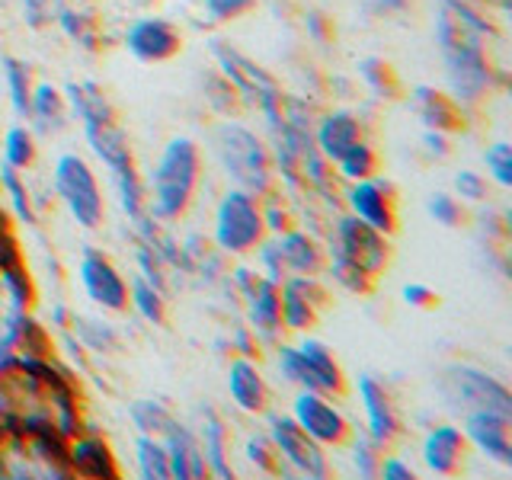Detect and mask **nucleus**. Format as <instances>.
<instances>
[{"label": "nucleus", "mask_w": 512, "mask_h": 480, "mask_svg": "<svg viewBox=\"0 0 512 480\" xmlns=\"http://www.w3.org/2000/svg\"><path fill=\"white\" fill-rule=\"evenodd\" d=\"M356 68H359L365 90L375 93L378 100H397L400 96V77L391 68V61H384L378 55H365V58H359Z\"/></svg>", "instance_id": "nucleus-37"}, {"label": "nucleus", "mask_w": 512, "mask_h": 480, "mask_svg": "<svg viewBox=\"0 0 512 480\" xmlns=\"http://www.w3.org/2000/svg\"><path fill=\"white\" fill-rule=\"evenodd\" d=\"M423 151H426L432 160H445L448 154H452V135L432 132V128H426V132H423Z\"/></svg>", "instance_id": "nucleus-49"}, {"label": "nucleus", "mask_w": 512, "mask_h": 480, "mask_svg": "<svg viewBox=\"0 0 512 480\" xmlns=\"http://www.w3.org/2000/svg\"><path fill=\"white\" fill-rule=\"evenodd\" d=\"M0 157H4L0 164L26 173L39 157V135L26 122H13L4 132V138H0Z\"/></svg>", "instance_id": "nucleus-33"}, {"label": "nucleus", "mask_w": 512, "mask_h": 480, "mask_svg": "<svg viewBox=\"0 0 512 480\" xmlns=\"http://www.w3.org/2000/svg\"><path fill=\"white\" fill-rule=\"evenodd\" d=\"M400 298H404V304H410V308H420V311H429L439 304V295L432 292L426 282H407L400 288Z\"/></svg>", "instance_id": "nucleus-47"}, {"label": "nucleus", "mask_w": 512, "mask_h": 480, "mask_svg": "<svg viewBox=\"0 0 512 480\" xmlns=\"http://www.w3.org/2000/svg\"><path fill=\"white\" fill-rule=\"evenodd\" d=\"M298 356H301V388L298 391H320L330 397H343L346 394V372L340 359L333 356V349L324 340H314V336L301 333Z\"/></svg>", "instance_id": "nucleus-18"}, {"label": "nucleus", "mask_w": 512, "mask_h": 480, "mask_svg": "<svg viewBox=\"0 0 512 480\" xmlns=\"http://www.w3.org/2000/svg\"><path fill=\"white\" fill-rule=\"evenodd\" d=\"M356 397L362 407V420L365 429L381 448H391L400 436H404V420H400L397 400L391 394V388L384 381H378L375 375H359L356 381Z\"/></svg>", "instance_id": "nucleus-17"}, {"label": "nucleus", "mask_w": 512, "mask_h": 480, "mask_svg": "<svg viewBox=\"0 0 512 480\" xmlns=\"http://www.w3.org/2000/svg\"><path fill=\"white\" fill-rule=\"evenodd\" d=\"M0 74H4V87H7V100L16 119H26L29 112V96L32 87H36V77H32L29 61L16 58V55H4L0 58Z\"/></svg>", "instance_id": "nucleus-32"}, {"label": "nucleus", "mask_w": 512, "mask_h": 480, "mask_svg": "<svg viewBox=\"0 0 512 480\" xmlns=\"http://www.w3.org/2000/svg\"><path fill=\"white\" fill-rule=\"evenodd\" d=\"M228 397L244 416H263L272 407V388L253 356H231L228 362Z\"/></svg>", "instance_id": "nucleus-20"}, {"label": "nucleus", "mask_w": 512, "mask_h": 480, "mask_svg": "<svg viewBox=\"0 0 512 480\" xmlns=\"http://www.w3.org/2000/svg\"><path fill=\"white\" fill-rule=\"evenodd\" d=\"M0 192L7 199V212L23 221V224H36L39 212H36V199H32V189L26 186L23 170H13L7 164H0Z\"/></svg>", "instance_id": "nucleus-36"}, {"label": "nucleus", "mask_w": 512, "mask_h": 480, "mask_svg": "<svg viewBox=\"0 0 512 480\" xmlns=\"http://www.w3.org/2000/svg\"><path fill=\"white\" fill-rule=\"evenodd\" d=\"M288 416L308 432L314 442L324 448H343L352 436V423L336 404V397L320 394V391H295L292 404H288Z\"/></svg>", "instance_id": "nucleus-11"}, {"label": "nucleus", "mask_w": 512, "mask_h": 480, "mask_svg": "<svg viewBox=\"0 0 512 480\" xmlns=\"http://www.w3.org/2000/svg\"><path fill=\"white\" fill-rule=\"evenodd\" d=\"M253 10H256V0H202V13L208 16V23H215V26L237 23Z\"/></svg>", "instance_id": "nucleus-45"}, {"label": "nucleus", "mask_w": 512, "mask_h": 480, "mask_svg": "<svg viewBox=\"0 0 512 480\" xmlns=\"http://www.w3.org/2000/svg\"><path fill=\"white\" fill-rule=\"evenodd\" d=\"M208 52H212L215 71L228 80L234 87V93L240 96V103L253 106L263 116V125L272 122L282 112V84L272 77L263 64H256L250 55H244L234 42L212 36L208 39Z\"/></svg>", "instance_id": "nucleus-4"}, {"label": "nucleus", "mask_w": 512, "mask_h": 480, "mask_svg": "<svg viewBox=\"0 0 512 480\" xmlns=\"http://www.w3.org/2000/svg\"><path fill=\"white\" fill-rule=\"evenodd\" d=\"M77 282L103 314L128 311V279L103 250L87 247L77 260Z\"/></svg>", "instance_id": "nucleus-13"}, {"label": "nucleus", "mask_w": 512, "mask_h": 480, "mask_svg": "<svg viewBox=\"0 0 512 480\" xmlns=\"http://www.w3.org/2000/svg\"><path fill=\"white\" fill-rule=\"evenodd\" d=\"M378 477H384V480H413L416 468L400 455H384L381 464H378Z\"/></svg>", "instance_id": "nucleus-48"}, {"label": "nucleus", "mask_w": 512, "mask_h": 480, "mask_svg": "<svg viewBox=\"0 0 512 480\" xmlns=\"http://www.w3.org/2000/svg\"><path fill=\"white\" fill-rule=\"evenodd\" d=\"M164 445H167V458H170V477H180V480H199L208 474L205 468V455H202V445L196 429L173 420L164 429Z\"/></svg>", "instance_id": "nucleus-26"}, {"label": "nucleus", "mask_w": 512, "mask_h": 480, "mask_svg": "<svg viewBox=\"0 0 512 480\" xmlns=\"http://www.w3.org/2000/svg\"><path fill=\"white\" fill-rule=\"evenodd\" d=\"M0 298H4V311H29L36 301V282L23 269L20 256L0 266Z\"/></svg>", "instance_id": "nucleus-34"}, {"label": "nucleus", "mask_w": 512, "mask_h": 480, "mask_svg": "<svg viewBox=\"0 0 512 480\" xmlns=\"http://www.w3.org/2000/svg\"><path fill=\"white\" fill-rule=\"evenodd\" d=\"M128 420H132L135 432H144V436H164V429L176 420V413L157 397H138L128 404Z\"/></svg>", "instance_id": "nucleus-38"}, {"label": "nucleus", "mask_w": 512, "mask_h": 480, "mask_svg": "<svg viewBox=\"0 0 512 480\" xmlns=\"http://www.w3.org/2000/svg\"><path fill=\"white\" fill-rule=\"evenodd\" d=\"M484 167H487V180L500 189L512 186V148L506 141H493L484 151Z\"/></svg>", "instance_id": "nucleus-44"}, {"label": "nucleus", "mask_w": 512, "mask_h": 480, "mask_svg": "<svg viewBox=\"0 0 512 480\" xmlns=\"http://www.w3.org/2000/svg\"><path fill=\"white\" fill-rule=\"evenodd\" d=\"M436 45L445 64L448 96L461 109H474L506 84V74L493 61L490 45L500 42L493 10L464 0H448L436 16Z\"/></svg>", "instance_id": "nucleus-1"}, {"label": "nucleus", "mask_w": 512, "mask_h": 480, "mask_svg": "<svg viewBox=\"0 0 512 480\" xmlns=\"http://www.w3.org/2000/svg\"><path fill=\"white\" fill-rule=\"evenodd\" d=\"M340 202L352 218L365 221L368 228H375L388 237L397 231V189L391 180H384V176L375 173L359 183H343Z\"/></svg>", "instance_id": "nucleus-12"}, {"label": "nucleus", "mask_w": 512, "mask_h": 480, "mask_svg": "<svg viewBox=\"0 0 512 480\" xmlns=\"http://www.w3.org/2000/svg\"><path fill=\"white\" fill-rule=\"evenodd\" d=\"M327 304L330 292L320 276H288L279 282V311L288 333H311Z\"/></svg>", "instance_id": "nucleus-15"}, {"label": "nucleus", "mask_w": 512, "mask_h": 480, "mask_svg": "<svg viewBox=\"0 0 512 480\" xmlns=\"http://www.w3.org/2000/svg\"><path fill=\"white\" fill-rule=\"evenodd\" d=\"M410 7V0H372V10L381 16H397Z\"/></svg>", "instance_id": "nucleus-51"}, {"label": "nucleus", "mask_w": 512, "mask_h": 480, "mask_svg": "<svg viewBox=\"0 0 512 480\" xmlns=\"http://www.w3.org/2000/svg\"><path fill=\"white\" fill-rule=\"evenodd\" d=\"M269 237L279 250V260L288 276H324L327 253H324V237L317 231L292 224V228L269 234Z\"/></svg>", "instance_id": "nucleus-22"}, {"label": "nucleus", "mask_w": 512, "mask_h": 480, "mask_svg": "<svg viewBox=\"0 0 512 480\" xmlns=\"http://www.w3.org/2000/svg\"><path fill=\"white\" fill-rule=\"evenodd\" d=\"M263 416H266L269 439H272V445H276L282 474H298V477H314V480L330 477V471H333L330 448L314 442L288 413L266 410Z\"/></svg>", "instance_id": "nucleus-9"}, {"label": "nucleus", "mask_w": 512, "mask_h": 480, "mask_svg": "<svg viewBox=\"0 0 512 480\" xmlns=\"http://www.w3.org/2000/svg\"><path fill=\"white\" fill-rule=\"evenodd\" d=\"M410 106L413 112L420 116L423 128H432V132H445V135H455L458 128H464V112L448 90H436V87H413L410 93Z\"/></svg>", "instance_id": "nucleus-27"}, {"label": "nucleus", "mask_w": 512, "mask_h": 480, "mask_svg": "<svg viewBox=\"0 0 512 480\" xmlns=\"http://www.w3.org/2000/svg\"><path fill=\"white\" fill-rule=\"evenodd\" d=\"M128 308H132L144 324L164 327L167 324V288L135 272V276L128 279Z\"/></svg>", "instance_id": "nucleus-31"}, {"label": "nucleus", "mask_w": 512, "mask_h": 480, "mask_svg": "<svg viewBox=\"0 0 512 480\" xmlns=\"http://www.w3.org/2000/svg\"><path fill=\"white\" fill-rule=\"evenodd\" d=\"M212 154L218 170L228 176V186L247 189L253 196H266L276 186V167L263 132L240 119H221L212 128Z\"/></svg>", "instance_id": "nucleus-3"}, {"label": "nucleus", "mask_w": 512, "mask_h": 480, "mask_svg": "<svg viewBox=\"0 0 512 480\" xmlns=\"http://www.w3.org/2000/svg\"><path fill=\"white\" fill-rule=\"evenodd\" d=\"M135 468H138V474L144 480H170V458H167L164 439L138 432V439H135Z\"/></svg>", "instance_id": "nucleus-39"}, {"label": "nucleus", "mask_w": 512, "mask_h": 480, "mask_svg": "<svg viewBox=\"0 0 512 480\" xmlns=\"http://www.w3.org/2000/svg\"><path fill=\"white\" fill-rule=\"evenodd\" d=\"M343 448H349V464L359 477H378V464L384 458V448L368 436V432L352 429V436Z\"/></svg>", "instance_id": "nucleus-41"}, {"label": "nucleus", "mask_w": 512, "mask_h": 480, "mask_svg": "<svg viewBox=\"0 0 512 480\" xmlns=\"http://www.w3.org/2000/svg\"><path fill=\"white\" fill-rule=\"evenodd\" d=\"M122 48L138 64H167L183 52V32L167 16H138L122 32Z\"/></svg>", "instance_id": "nucleus-14"}, {"label": "nucleus", "mask_w": 512, "mask_h": 480, "mask_svg": "<svg viewBox=\"0 0 512 480\" xmlns=\"http://www.w3.org/2000/svg\"><path fill=\"white\" fill-rule=\"evenodd\" d=\"M55 26L71 39L80 52H96L103 45V20L96 13L93 0H61Z\"/></svg>", "instance_id": "nucleus-28"}, {"label": "nucleus", "mask_w": 512, "mask_h": 480, "mask_svg": "<svg viewBox=\"0 0 512 480\" xmlns=\"http://www.w3.org/2000/svg\"><path fill=\"white\" fill-rule=\"evenodd\" d=\"M452 186H455V196L464 205H484L493 192V183L487 180V173H480V170H458Z\"/></svg>", "instance_id": "nucleus-43"}, {"label": "nucleus", "mask_w": 512, "mask_h": 480, "mask_svg": "<svg viewBox=\"0 0 512 480\" xmlns=\"http://www.w3.org/2000/svg\"><path fill=\"white\" fill-rule=\"evenodd\" d=\"M196 436L205 455V468L212 477H234L231 464V426L224 423V416L215 407H202Z\"/></svg>", "instance_id": "nucleus-25"}, {"label": "nucleus", "mask_w": 512, "mask_h": 480, "mask_svg": "<svg viewBox=\"0 0 512 480\" xmlns=\"http://www.w3.org/2000/svg\"><path fill=\"white\" fill-rule=\"evenodd\" d=\"M378 151H375V144L362 138L352 144L349 151H343L340 157L333 160V173H336V180L340 183H359V180H368V176H375L378 173Z\"/></svg>", "instance_id": "nucleus-35"}, {"label": "nucleus", "mask_w": 512, "mask_h": 480, "mask_svg": "<svg viewBox=\"0 0 512 480\" xmlns=\"http://www.w3.org/2000/svg\"><path fill=\"white\" fill-rule=\"evenodd\" d=\"M68 333L74 336V343L84 352H119L122 349V333L109 324L106 317H93V314H77L71 311L68 317Z\"/></svg>", "instance_id": "nucleus-30"}, {"label": "nucleus", "mask_w": 512, "mask_h": 480, "mask_svg": "<svg viewBox=\"0 0 512 480\" xmlns=\"http://www.w3.org/2000/svg\"><path fill=\"white\" fill-rule=\"evenodd\" d=\"M439 397L448 410L455 413H468V410H506L512 413V391L506 388V381L496 375L484 372L471 362H452L439 372Z\"/></svg>", "instance_id": "nucleus-7"}, {"label": "nucleus", "mask_w": 512, "mask_h": 480, "mask_svg": "<svg viewBox=\"0 0 512 480\" xmlns=\"http://www.w3.org/2000/svg\"><path fill=\"white\" fill-rule=\"evenodd\" d=\"M461 432L480 458L512 468V413L490 407L468 410L461 413Z\"/></svg>", "instance_id": "nucleus-16"}, {"label": "nucleus", "mask_w": 512, "mask_h": 480, "mask_svg": "<svg viewBox=\"0 0 512 480\" xmlns=\"http://www.w3.org/2000/svg\"><path fill=\"white\" fill-rule=\"evenodd\" d=\"M52 192L80 231H100L106 221V196L93 164L77 151H64L52 164Z\"/></svg>", "instance_id": "nucleus-6"}, {"label": "nucleus", "mask_w": 512, "mask_h": 480, "mask_svg": "<svg viewBox=\"0 0 512 480\" xmlns=\"http://www.w3.org/2000/svg\"><path fill=\"white\" fill-rule=\"evenodd\" d=\"M324 253L343 256V260L362 266L368 276L378 279L391 260V237L343 212L330 218V224L324 228Z\"/></svg>", "instance_id": "nucleus-10"}, {"label": "nucleus", "mask_w": 512, "mask_h": 480, "mask_svg": "<svg viewBox=\"0 0 512 480\" xmlns=\"http://www.w3.org/2000/svg\"><path fill=\"white\" fill-rule=\"evenodd\" d=\"M61 90H64V100H68L71 119H77L80 125L119 119L116 106H112L106 90L96 84V80H71V84H64Z\"/></svg>", "instance_id": "nucleus-29"}, {"label": "nucleus", "mask_w": 512, "mask_h": 480, "mask_svg": "<svg viewBox=\"0 0 512 480\" xmlns=\"http://www.w3.org/2000/svg\"><path fill=\"white\" fill-rule=\"evenodd\" d=\"M471 445L464 439V432L458 423H436L423 432L420 442V461L429 474L436 477H452L464 468Z\"/></svg>", "instance_id": "nucleus-21"}, {"label": "nucleus", "mask_w": 512, "mask_h": 480, "mask_svg": "<svg viewBox=\"0 0 512 480\" xmlns=\"http://www.w3.org/2000/svg\"><path fill=\"white\" fill-rule=\"evenodd\" d=\"M304 26H308V32L317 39V42H327L330 39V23L324 13H308V20H304Z\"/></svg>", "instance_id": "nucleus-50"}, {"label": "nucleus", "mask_w": 512, "mask_h": 480, "mask_svg": "<svg viewBox=\"0 0 512 480\" xmlns=\"http://www.w3.org/2000/svg\"><path fill=\"white\" fill-rule=\"evenodd\" d=\"M61 10V0H20V13L29 29L55 26V16Z\"/></svg>", "instance_id": "nucleus-46"}, {"label": "nucleus", "mask_w": 512, "mask_h": 480, "mask_svg": "<svg viewBox=\"0 0 512 480\" xmlns=\"http://www.w3.org/2000/svg\"><path fill=\"white\" fill-rule=\"evenodd\" d=\"M240 455H244V461L250 464V468L256 474H282L279 468V455H276V445H272L269 432L266 429H250L244 442H240Z\"/></svg>", "instance_id": "nucleus-40"}, {"label": "nucleus", "mask_w": 512, "mask_h": 480, "mask_svg": "<svg viewBox=\"0 0 512 480\" xmlns=\"http://www.w3.org/2000/svg\"><path fill=\"white\" fill-rule=\"evenodd\" d=\"M224 282L231 285V292L240 298V308H244L247 330L256 336L260 346H272L282 340V311H279V285L263 279L253 266H234L228 269Z\"/></svg>", "instance_id": "nucleus-8"}, {"label": "nucleus", "mask_w": 512, "mask_h": 480, "mask_svg": "<svg viewBox=\"0 0 512 480\" xmlns=\"http://www.w3.org/2000/svg\"><path fill=\"white\" fill-rule=\"evenodd\" d=\"M202 183V148L186 135L170 138L160 148L151 173L144 176V192H148V215L173 224L180 221Z\"/></svg>", "instance_id": "nucleus-2"}, {"label": "nucleus", "mask_w": 512, "mask_h": 480, "mask_svg": "<svg viewBox=\"0 0 512 480\" xmlns=\"http://www.w3.org/2000/svg\"><path fill=\"white\" fill-rule=\"evenodd\" d=\"M64 464H68V474L80 477H119L116 452L96 432H74L64 439Z\"/></svg>", "instance_id": "nucleus-23"}, {"label": "nucleus", "mask_w": 512, "mask_h": 480, "mask_svg": "<svg viewBox=\"0 0 512 480\" xmlns=\"http://www.w3.org/2000/svg\"><path fill=\"white\" fill-rule=\"evenodd\" d=\"M426 212L432 221L442 224V228H448V231H455L468 221V208H464V202L455 196V192H432V196L426 199Z\"/></svg>", "instance_id": "nucleus-42"}, {"label": "nucleus", "mask_w": 512, "mask_h": 480, "mask_svg": "<svg viewBox=\"0 0 512 480\" xmlns=\"http://www.w3.org/2000/svg\"><path fill=\"white\" fill-rule=\"evenodd\" d=\"M314 148L324 160H333L340 157L343 151H349L352 144L368 138L365 132V119L359 116L356 109H346V106H333V109H324L314 116Z\"/></svg>", "instance_id": "nucleus-19"}, {"label": "nucleus", "mask_w": 512, "mask_h": 480, "mask_svg": "<svg viewBox=\"0 0 512 480\" xmlns=\"http://www.w3.org/2000/svg\"><path fill=\"white\" fill-rule=\"evenodd\" d=\"M266 234L263 199L237 186L224 189L212 215V244L228 260H247L263 244Z\"/></svg>", "instance_id": "nucleus-5"}, {"label": "nucleus", "mask_w": 512, "mask_h": 480, "mask_svg": "<svg viewBox=\"0 0 512 480\" xmlns=\"http://www.w3.org/2000/svg\"><path fill=\"white\" fill-rule=\"evenodd\" d=\"M26 125L42 138H58L64 128L71 125V109L58 84H52V80H36V87H32V96H29Z\"/></svg>", "instance_id": "nucleus-24"}]
</instances>
